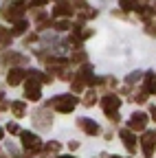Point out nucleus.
Listing matches in <instances>:
<instances>
[{"instance_id": "nucleus-1", "label": "nucleus", "mask_w": 156, "mask_h": 158, "mask_svg": "<svg viewBox=\"0 0 156 158\" xmlns=\"http://www.w3.org/2000/svg\"><path fill=\"white\" fill-rule=\"evenodd\" d=\"M40 88H42L40 70H31L29 73V79H24V97L29 99V101H37V99L42 97Z\"/></svg>"}, {"instance_id": "nucleus-2", "label": "nucleus", "mask_w": 156, "mask_h": 158, "mask_svg": "<svg viewBox=\"0 0 156 158\" xmlns=\"http://www.w3.org/2000/svg\"><path fill=\"white\" fill-rule=\"evenodd\" d=\"M24 5L22 2H9V5H2L0 7V15H2L7 22H18V20L24 18Z\"/></svg>"}, {"instance_id": "nucleus-3", "label": "nucleus", "mask_w": 156, "mask_h": 158, "mask_svg": "<svg viewBox=\"0 0 156 158\" xmlns=\"http://www.w3.org/2000/svg\"><path fill=\"white\" fill-rule=\"evenodd\" d=\"M48 106H53L57 112H62V114H68V112H73L75 106H77V97H73V94H60V97L51 99Z\"/></svg>"}, {"instance_id": "nucleus-4", "label": "nucleus", "mask_w": 156, "mask_h": 158, "mask_svg": "<svg viewBox=\"0 0 156 158\" xmlns=\"http://www.w3.org/2000/svg\"><path fill=\"white\" fill-rule=\"evenodd\" d=\"M22 145L27 149V156H35V154H40V149H42V141L33 132H22Z\"/></svg>"}, {"instance_id": "nucleus-5", "label": "nucleus", "mask_w": 156, "mask_h": 158, "mask_svg": "<svg viewBox=\"0 0 156 158\" xmlns=\"http://www.w3.org/2000/svg\"><path fill=\"white\" fill-rule=\"evenodd\" d=\"M33 125L35 127H42V130H48L53 125V114L48 110H37L33 114Z\"/></svg>"}, {"instance_id": "nucleus-6", "label": "nucleus", "mask_w": 156, "mask_h": 158, "mask_svg": "<svg viewBox=\"0 0 156 158\" xmlns=\"http://www.w3.org/2000/svg\"><path fill=\"white\" fill-rule=\"evenodd\" d=\"M130 130L132 132H143L145 127H147V114L145 112H134L132 116H130Z\"/></svg>"}, {"instance_id": "nucleus-7", "label": "nucleus", "mask_w": 156, "mask_h": 158, "mask_svg": "<svg viewBox=\"0 0 156 158\" xmlns=\"http://www.w3.org/2000/svg\"><path fill=\"white\" fill-rule=\"evenodd\" d=\"M119 106H121V99L116 97V94H106V97L101 99V108H103L106 114H108V112H116V110H119Z\"/></svg>"}, {"instance_id": "nucleus-8", "label": "nucleus", "mask_w": 156, "mask_h": 158, "mask_svg": "<svg viewBox=\"0 0 156 158\" xmlns=\"http://www.w3.org/2000/svg\"><path fill=\"white\" fill-rule=\"evenodd\" d=\"M77 125H79L88 136H97V134H99V125H97L95 121H92V118H86V116H79V118H77Z\"/></svg>"}, {"instance_id": "nucleus-9", "label": "nucleus", "mask_w": 156, "mask_h": 158, "mask_svg": "<svg viewBox=\"0 0 156 158\" xmlns=\"http://www.w3.org/2000/svg\"><path fill=\"white\" fill-rule=\"evenodd\" d=\"M154 143H156V136H154V132L143 134V138H141V147H143L145 158H152V156H154Z\"/></svg>"}, {"instance_id": "nucleus-10", "label": "nucleus", "mask_w": 156, "mask_h": 158, "mask_svg": "<svg viewBox=\"0 0 156 158\" xmlns=\"http://www.w3.org/2000/svg\"><path fill=\"white\" fill-rule=\"evenodd\" d=\"M55 18H66V15H73V7L68 2H64V0H60V2L55 5V11H53Z\"/></svg>"}, {"instance_id": "nucleus-11", "label": "nucleus", "mask_w": 156, "mask_h": 158, "mask_svg": "<svg viewBox=\"0 0 156 158\" xmlns=\"http://www.w3.org/2000/svg\"><path fill=\"white\" fill-rule=\"evenodd\" d=\"M22 79H24V70L22 68H11L9 75H7V84L9 86H18Z\"/></svg>"}, {"instance_id": "nucleus-12", "label": "nucleus", "mask_w": 156, "mask_h": 158, "mask_svg": "<svg viewBox=\"0 0 156 158\" xmlns=\"http://www.w3.org/2000/svg\"><path fill=\"white\" fill-rule=\"evenodd\" d=\"M119 134H121V141H123V145H125L130 152H134V147H136V136H134L130 130H121Z\"/></svg>"}, {"instance_id": "nucleus-13", "label": "nucleus", "mask_w": 156, "mask_h": 158, "mask_svg": "<svg viewBox=\"0 0 156 158\" xmlns=\"http://www.w3.org/2000/svg\"><path fill=\"white\" fill-rule=\"evenodd\" d=\"M2 62L15 66V64H20V62H27V57H22L20 53H11V51H7V53L2 55Z\"/></svg>"}, {"instance_id": "nucleus-14", "label": "nucleus", "mask_w": 156, "mask_h": 158, "mask_svg": "<svg viewBox=\"0 0 156 158\" xmlns=\"http://www.w3.org/2000/svg\"><path fill=\"white\" fill-rule=\"evenodd\" d=\"M11 112H13V116H15V118H22V116H24V112H27L24 101H13V103H11Z\"/></svg>"}, {"instance_id": "nucleus-15", "label": "nucleus", "mask_w": 156, "mask_h": 158, "mask_svg": "<svg viewBox=\"0 0 156 158\" xmlns=\"http://www.w3.org/2000/svg\"><path fill=\"white\" fill-rule=\"evenodd\" d=\"M27 29H29L27 20H18V22L13 24V29H11V35H22V33H27Z\"/></svg>"}, {"instance_id": "nucleus-16", "label": "nucleus", "mask_w": 156, "mask_h": 158, "mask_svg": "<svg viewBox=\"0 0 156 158\" xmlns=\"http://www.w3.org/2000/svg\"><path fill=\"white\" fill-rule=\"evenodd\" d=\"M9 44H11V31L0 27V48H7Z\"/></svg>"}, {"instance_id": "nucleus-17", "label": "nucleus", "mask_w": 156, "mask_h": 158, "mask_svg": "<svg viewBox=\"0 0 156 158\" xmlns=\"http://www.w3.org/2000/svg\"><path fill=\"white\" fill-rule=\"evenodd\" d=\"M145 90L147 92H156V75L154 73H147L145 75Z\"/></svg>"}, {"instance_id": "nucleus-18", "label": "nucleus", "mask_w": 156, "mask_h": 158, "mask_svg": "<svg viewBox=\"0 0 156 158\" xmlns=\"http://www.w3.org/2000/svg\"><path fill=\"white\" fill-rule=\"evenodd\" d=\"M60 149H62V145L57 143V141H48V143L44 145V152H46V154H55V152H60Z\"/></svg>"}, {"instance_id": "nucleus-19", "label": "nucleus", "mask_w": 156, "mask_h": 158, "mask_svg": "<svg viewBox=\"0 0 156 158\" xmlns=\"http://www.w3.org/2000/svg\"><path fill=\"white\" fill-rule=\"evenodd\" d=\"M119 5H121V9H123V11H136V9H139L134 0H119Z\"/></svg>"}, {"instance_id": "nucleus-20", "label": "nucleus", "mask_w": 156, "mask_h": 158, "mask_svg": "<svg viewBox=\"0 0 156 158\" xmlns=\"http://www.w3.org/2000/svg\"><path fill=\"white\" fill-rule=\"evenodd\" d=\"M53 27H55V29H57V31H68V29H70V27H73V24H70V22H68V20H64V18H62V20H57V22H55V24H53Z\"/></svg>"}, {"instance_id": "nucleus-21", "label": "nucleus", "mask_w": 156, "mask_h": 158, "mask_svg": "<svg viewBox=\"0 0 156 158\" xmlns=\"http://www.w3.org/2000/svg\"><path fill=\"white\" fill-rule=\"evenodd\" d=\"M95 101H97V94H95V90H90V92L86 94V99H84V103H86V106H92Z\"/></svg>"}, {"instance_id": "nucleus-22", "label": "nucleus", "mask_w": 156, "mask_h": 158, "mask_svg": "<svg viewBox=\"0 0 156 158\" xmlns=\"http://www.w3.org/2000/svg\"><path fill=\"white\" fill-rule=\"evenodd\" d=\"M139 77H141V73L139 70H136V73H132V75H128V79H125V81L132 86V84H136V81H139Z\"/></svg>"}, {"instance_id": "nucleus-23", "label": "nucleus", "mask_w": 156, "mask_h": 158, "mask_svg": "<svg viewBox=\"0 0 156 158\" xmlns=\"http://www.w3.org/2000/svg\"><path fill=\"white\" fill-rule=\"evenodd\" d=\"M73 90H75V92H82V90H84V81H79V77L73 81Z\"/></svg>"}, {"instance_id": "nucleus-24", "label": "nucleus", "mask_w": 156, "mask_h": 158, "mask_svg": "<svg viewBox=\"0 0 156 158\" xmlns=\"http://www.w3.org/2000/svg\"><path fill=\"white\" fill-rule=\"evenodd\" d=\"M145 33L152 35V37H156V24H150V22H147V24H145Z\"/></svg>"}, {"instance_id": "nucleus-25", "label": "nucleus", "mask_w": 156, "mask_h": 158, "mask_svg": "<svg viewBox=\"0 0 156 158\" xmlns=\"http://www.w3.org/2000/svg\"><path fill=\"white\" fill-rule=\"evenodd\" d=\"M73 59H75V62H79V64H84V62H86V53H84V51L75 53V57H73Z\"/></svg>"}, {"instance_id": "nucleus-26", "label": "nucleus", "mask_w": 156, "mask_h": 158, "mask_svg": "<svg viewBox=\"0 0 156 158\" xmlns=\"http://www.w3.org/2000/svg\"><path fill=\"white\" fill-rule=\"evenodd\" d=\"M7 132H9V134H20V127H18L15 123H9V125H7Z\"/></svg>"}, {"instance_id": "nucleus-27", "label": "nucleus", "mask_w": 156, "mask_h": 158, "mask_svg": "<svg viewBox=\"0 0 156 158\" xmlns=\"http://www.w3.org/2000/svg\"><path fill=\"white\" fill-rule=\"evenodd\" d=\"M46 2H48V0H31V7H33V9H37V7H44Z\"/></svg>"}, {"instance_id": "nucleus-28", "label": "nucleus", "mask_w": 156, "mask_h": 158, "mask_svg": "<svg viewBox=\"0 0 156 158\" xmlns=\"http://www.w3.org/2000/svg\"><path fill=\"white\" fill-rule=\"evenodd\" d=\"M134 99H136V101H139V103H145V99H147V94H145V92H139V94H136Z\"/></svg>"}, {"instance_id": "nucleus-29", "label": "nucleus", "mask_w": 156, "mask_h": 158, "mask_svg": "<svg viewBox=\"0 0 156 158\" xmlns=\"http://www.w3.org/2000/svg\"><path fill=\"white\" fill-rule=\"evenodd\" d=\"M106 116L110 118V121H114V123H116V121H119V114H116V112H108Z\"/></svg>"}, {"instance_id": "nucleus-30", "label": "nucleus", "mask_w": 156, "mask_h": 158, "mask_svg": "<svg viewBox=\"0 0 156 158\" xmlns=\"http://www.w3.org/2000/svg\"><path fill=\"white\" fill-rule=\"evenodd\" d=\"M150 112H152V118H154V121H156V108H152Z\"/></svg>"}, {"instance_id": "nucleus-31", "label": "nucleus", "mask_w": 156, "mask_h": 158, "mask_svg": "<svg viewBox=\"0 0 156 158\" xmlns=\"http://www.w3.org/2000/svg\"><path fill=\"white\" fill-rule=\"evenodd\" d=\"M42 158H53V154H44V156H42Z\"/></svg>"}, {"instance_id": "nucleus-32", "label": "nucleus", "mask_w": 156, "mask_h": 158, "mask_svg": "<svg viewBox=\"0 0 156 158\" xmlns=\"http://www.w3.org/2000/svg\"><path fill=\"white\" fill-rule=\"evenodd\" d=\"M57 158H75V156H57Z\"/></svg>"}, {"instance_id": "nucleus-33", "label": "nucleus", "mask_w": 156, "mask_h": 158, "mask_svg": "<svg viewBox=\"0 0 156 158\" xmlns=\"http://www.w3.org/2000/svg\"><path fill=\"white\" fill-rule=\"evenodd\" d=\"M0 138H2V130H0Z\"/></svg>"}, {"instance_id": "nucleus-34", "label": "nucleus", "mask_w": 156, "mask_h": 158, "mask_svg": "<svg viewBox=\"0 0 156 158\" xmlns=\"http://www.w3.org/2000/svg\"><path fill=\"white\" fill-rule=\"evenodd\" d=\"M15 158H24V156H15Z\"/></svg>"}, {"instance_id": "nucleus-35", "label": "nucleus", "mask_w": 156, "mask_h": 158, "mask_svg": "<svg viewBox=\"0 0 156 158\" xmlns=\"http://www.w3.org/2000/svg\"><path fill=\"white\" fill-rule=\"evenodd\" d=\"M114 158H119V156H114Z\"/></svg>"}]
</instances>
